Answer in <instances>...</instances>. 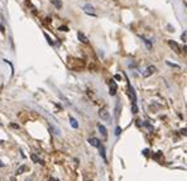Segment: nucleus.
<instances>
[{
  "mask_svg": "<svg viewBox=\"0 0 187 181\" xmlns=\"http://www.w3.org/2000/svg\"><path fill=\"white\" fill-rule=\"evenodd\" d=\"M99 116H100L102 120H105V122H109L110 120V114H109V112L106 109H100Z\"/></svg>",
  "mask_w": 187,
  "mask_h": 181,
  "instance_id": "f257e3e1",
  "label": "nucleus"
},
{
  "mask_svg": "<svg viewBox=\"0 0 187 181\" xmlns=\"http://www.w3.org/2000/svg\"><path fill=\"white\" fill-rule=\"evenodd\" d=\"M155 70H157V69H155V66H148L147 69H145V71L143 72V77H149L152 73L155 72Z\"/></svg>",
  "mask_w": 187,
  "mask_h": 181,
  "instance_id": "f03ea898",
  "label": "nucleus"
},
{
  "mask_svg": "<svg viewBox=\"0 0 187 181\" xmlns=\"http://www.w3.org/2000/svg\"><path fill=\"white\" fill-rule=\"evenodd\" d=\"M168 45H170V47L172 48V51H174L176 53H181V48H180V46H178L177 42H174V41H168Z\"/></svg>",
  "mask_w": 187,
  "mask_h": 181,
  "instance_id": "7ed1b4c3",
  "label": "nucleus"
},
{
  "mask_svg": "<svg viewBox=\"0 0 187 181\" xmlns=\"http://www.w3.org/2000/svg\"><path fill=\"white\" fill-rule=\"evenodd\" d=\"M89 143H90L92 147H97V148L101 146L100 140H99V138H96V137H92V138H90V140H89Z\"/></svg>",
  "mask_w": 187,
  "mask_h": 181,
  "instance_id": "20e7f679",
  "label": "nucleus"
},
{
  "mask_svg": "<svg viewBox=\"0 0 187 181\" xmlns=\"http://www.w3.org/2000/svg\"><path fill=\"white\" fill-rule=\"evenodd\" d=\"M116 90H118L116 82L114 81V80H111V81H110V91H109V94H110V95H113V96H114V95L116 94Z\"/></svg>",
  "mask_w": 187,
  "mask_h": 181,
  "instance_id": "39448f33",
  "label": "nucleus"
},
{
  "mask_svg": "<svg viewBox=\"0 0 187 181\" xmlns=\"http://www.w3.org/2000/svg\"><path fill=\"white\" fill-rule=\"evenodd\" d=\"M84 10H85V13H87V14H92V15H95V8H94L92 5H90V4H86V5H84Z\"/></svg>",
  "mask_w": 187,
  "mask_h": 181,
  "instance_id": "423d86ee",
  "label": "nucleus"
},
{
  "mask_svg": "<svg viewBox=\"0 0 187 181\" xmlns=\"http://www.w3.org/2000/svg\"><path fill=\"white\" fill-rule=\"evenodd\" d=\"M77 38L82 42V43H89V39H87V37L84 34V33H82V32H77Z\"/></svg>",
  "mask_w": 187,
  "mask_h": 181,
  "instance_id": "0eeeda50",
  "label": "nucleus"
},
{
  "mask_svg": "<svg viewBox=\"0 0 187 181\" xmlns=\"http://www.w3.org/2000/svg\"><path fill=\"white\" fill-rule=\"evenodd\" d=\"M97 129H99V132L102 134V137H104V138H106V137H108L106 128H105V127H104L102 124H97Z\"/></svg>",
  "mask_w": 187,
  "mask_h": 181,
  "instance_id": "6e6552de",
  "label": "nucleus"
},
{
  "mask_svg": "<svg viewBox=\"0 0 187 181\" xmlns=\"http://www.w3.org/2000/svg\"><path fill=\"white\" fill-rule=\"evenodd\" d=\"M51 3L53 4L57 9H61L62 8V2H61V0H51Z\"/></svg>",
  "mask_w": 187,
  "mask_h": 181,
  "instance_id": "1a4fd4ad",
  "label": "nucleus"
},
{
  "mask_svg": "<svg viewBox=\"0 0 187 181\" xmlns=\"http://www.w3.org/2000/svg\"><path fill=\"white\" fill-rule=\"evenodd\" d=\"M30 158H32L34 162H37V163H42V165H43V159H40L38 156H36V155H30Z\"/></svg>",
  "mask_w": 187,
  "mask_h": 181,
  "instance_id": "9d476101",
  "label": "nucleus"
},
{
  "mask_svg": "<svg viewBox=\"0 0 187 181\" xmlns=\"http://www.w3.org/2000/svg\"><path fill=\"white\" fill-rule=\"evenodd\" d=\"M70 123H71V125L74 127L75 129H76V128H78V123H77V120H76L75 118H72V116L70 118Z\"/></svg>",
  "mask_w": 187,
  "mask_h": 181,
  "instance_id": "9b49d317",
  "label": "nucleus"
},
{
  "mask_svg": "<svg viewBox=\"0 0 187 181\" xmlns=\"http://www.w3.org/2000/svg\"><path fill=\"white\" fill-rule=\"evenodd\" d=\"M119 114H120V103H116V108H115V118L119 119Z\"/></svg>",
  "mask_w": 187,
  "mask_h": 181,
  "instance_id": "f8f14e48",
  "label": "nucleus"
},
{
  "mask_svg": "<svg viewBox=\"0 0 187 181\" xmlns=\"http://www.w3.org/2000/svg\"><path fill=\"white\" fill-rule=\"evenodd\" d=\"M99 148H100V156L104 158V161H106V156H105V148H104L102 146H100Z\"/></svg>",
  "mask_w": 187,
  "mask_h": 181,
  "instance_id": "ddd939ff",
  "label": "nucleus"
},
{
  "mask_svg": "<svg viewBox=\"0 0 187 181\" xmlns=\"http://www.w3.org/2000/svg\"><path fill=\"white\" fill-rule=\"evenodd\" d=\"M132 112H133L134 114H137V113H138V106H137V103H133V105H132Z\"/></svg>",
  "mask_w": 187,
  "mask_h": 181,
  "instance_id": "4468645a",
  "label": "nucleus"
},
{
  "mask_svg": "<svg viewBox=\"0 0 187 181\" xmlns=\"http://www.w3.org/2000/svg\"><path fill=\"white\" fill-rule=\"evenodd\" d=\"M27 170V167L25 166H22V167H19L18 170H17V175H20V174H23V171H25Z\"/></svg>",
  "mask_w": 187,
  "mask_h": 181,
  "instance_id": "2eb2a0df",
  "label": "nucleus"
},
{
  "mask_svg": "<svg viewBox=\"0 0 187 181\" xmlns=\"http://www.w3.org/2000/svg\"><path fill=\"white\" fill-rule=\"evenodd\" d=\"M140 38H142V39L144 41V43H145V45H147V47H148V48L151 49V48H152V45L149 43V41H148V39H145V38H144V37H142V36H140Z\"/></svg>",
  "mask_w": 187,
  "mask_h": 181,
  "instance_id": "dca6fc26",
  "label": "nucleus"
},
{
  "mask_svg": "<svg viewBox=\"0 0 187 181\" xmlns=\"http://www.w3.org/2000/svg\"><path fill=\"white\" fill-rule=\"evenodd\" d=\"M166 63H167L168 66H172V67H176V69H180V66H178V65H176V63H172V62H170V61H167Z\"/></svg>",
  "mask_w": 187,
  "mask_h": 181,
  "instance_id": "f3484780",
  "label": "nucleus"
},
{
  "mask_svg": "<svg viewBox=\"0 0 187 181\" xmlns=\"http://www.w3.org/2000/svg\"><path fill=\"white\" fill-rule=\"evenodd\" d=\"M44 37L47 38V41H48V43H49V45H53V41H52V39L48 37V34H47V33H44Z\"/></svg>",
  "mask_w": 187,
  "mask_h": 181,
  "instance_id": "a211bd4d",
  "label": "nucleus"
},
{
  "mask_svg": "<svg viewBox=\"0 0 187 181\" xmlns=\"http://www.w3.org/2000/svg\"><path fill=\"white\" fill-rule=\"evenodd\" d=\"M59 30H62V32H68V27L62 26V27H59Z\"/></svg>",
  "mask_w": 187,
  "mask_h": 181,
  "instance_id": "6ab92c4d",
  "label": "nucleus"
},
{
  "mask_svg": "<svg viewBox=\"0 0 187 181\" xmlns=\"http://www.w3.org/2000/svg\"><path fill=\"white\" fill-rule=\"evenodd\" d=\"M186 36H187V33H186V32H183L182 36H181V38H182V41H183V42H186Z\"/></svg>",
  "mask_w": 187,
  "mask_h": 181,
  "instance_id": "aec40b11",
  "label": "nucleus"
},
{
  "mask_svg": "<svg viewBox=\"0 0 187 181\" xmlns=\"http://www.w3.org/2000/svg\"><path fill=\"white\" fill-rule=\"evenodd\" d=\"M120 132H121V128H120V127H118V128L115 129V134H116V136H119V134H120Z\"/></svg>",
  "mask_w": 187,
  "mask_h": 181,
  "instance_id": "412c9836",
  "label": "nucleus"
},
{
  "mask_svg": "<svg viewBox=\"0 0 187 181\" xmlns=\"http://www.w3.org/2000/svg\"><path fill=\"white\" fill-rule=\"evenodd\" d=\"M115 79H116V80H120V79H121V76H120V75H115Z\"/></svg>",
  "mask_w": 187,
  "mask_h": 181,
  "instance_id": "4be33fe9",
  "label": "nucleus"
},
{
  "mask_svg": "<svg viewBox=\"0 0 187 181\" xmlns=\"http://www.w3.org/2000/svg\"><path fill=\"white\" fill-rule=\"evenodd\" d=\"M49 181H59V180H57V179H53V177H51V179H49Z\"/></svg>",
  "mask_w": 187,
  "mask_h": 181,
  "instance_id": "5701e85b",
  "label": "nucleus"
},
{
  "mask_svg": "<svg viewBox=\"0 0 187 181\" xmlns=\"http://www.w3.org/2000/svg\"><path fill=\"white\" fill-rule=\"evenodd\" d=\"M27 181H29V180H27Z\"/></svg>",
  "mask_w": 187,
  "mask_h": 181,
  "instance_id": "b1692460",
  "label": "nucleus"
}]
</instances>
